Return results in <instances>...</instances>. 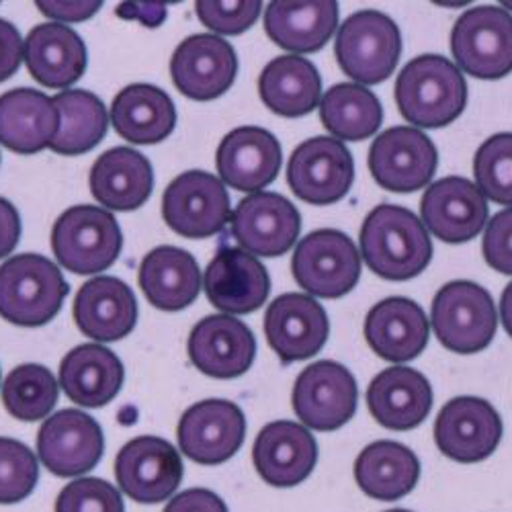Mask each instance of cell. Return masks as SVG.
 Here are the masks:
<instances>
[{
  "instance_id": "ab89813d",
  "label": "cell",
  "mask_w": 512,
  "mask_h": 512,
  "mask_svg": "<svg viewBox=\"0 0 512 512\" xmlns=\"http://www.w3.org/2000/svg\"><path fill=\"white\" fill-rule=\"evenodd\" d=\"M474 177L486 199L512 205V134H496L478 148Z\"/></svg>"
},
{
  "instance_id": "cb8c5ba5",
  "label": "cell",
  "mask_w": 512,
  "mask_h": 512,
  "mask_svg": "<svg viewBox=\"0 0 512 512\" xmlns=\"http://www.w3.org/2000/svg\"><path fill=\"white\" fill-rule=\"evenodd\" d=\"M187 351L201 373L216 379H234L252 367L256 340L244 322L228 314H216L197 322Z\"/></svg>"
},
{
  "instance_id": "5bb4252c",
  "label": "cell",
  "mask_w": 512,
  "mask_h": 512,
  "mask_svg": "<svg viewBox=\"0 0 512 512\" xmlns=\"http://www.w3.org/2000/svg\"><path fill=\"white\" fill-rule=\"evenodd\" d=\"M119 488L140 504L173 496L183 480L181 453L160 437H138L125 443L115 459Z\"/></svg>"
},
{
  "instance_id": "e0dca14e",
  "label": "cell",
  "mask_w": 512,
  "mask_h": 512,
  "mask_svg": "<svg viewBox=\"0 0 512 512\" xmlns=\"http://www.w3.org/2000/svg\"><path fill=\"white\" fill-rule=\"evenodd\" d=\"M246 437V418L228 400L193 404L179 420V449L199 465H220L232 459Z\"/></svg>"
},
{
  "instance_id": "e575fe53",
  "label": "cell",
  "mask_w": 512,
  "mask_h": 512,
  "mask_svg": "<svg viewBox=\"0 0 512 512\" xmlns=\"http://www.w3.org/2000/svg\"><path fill=\"white\" fill-rule=\"evenodd\" d=\"M418 478L420 461L416 453L396 441L371 443L355 461V480L373 500H400L414 490Z\"/></svg>"
},
{
  "instance_id": "60d3db41",
  "label": "cell",
  "mask_w": 512,
  "mask_h": 512,
  "mask_svg": "<svg viewBox=\"0 0 512 512\" xmlns=\"http://www.w3.org/2000/svg\"><path fill=\"white\" fill-rule=\"evenodd\" d=\"M37 480L39 465L33 451L17 439L0 437V504L25 500Z\"/></svg>"
},
{
  "instance_id": "d6a6232c",
  "label": "cell",
  "mask_w": 512,
  "mask_h": 512,
  "mask_svg": "<svg viewBox=\"0 0 512 512\" xmlns=\"http://www.w3.org/2000/svg\"><path fill=\"white\" fill-rule=\"evenodd\" d=\"M125 379L123 363L101 345H80L60 365L64 394L82 408H101L115 400Z\"/></svg>"
},
{
  "instance_id": "9c48e42d",
  "label": "cell",
  "mask_w": 512,
  "mask_h": 512,
  "mask_svg": "<svg viewBox=\"0 0 512 512\" xmlns=\"http://www.w3.org/2000/svg\"><path fill=\"white\" fill-rule=\"evenodd\" d=\"M226 185L203 170H189L170 183L162 197L166 226L183 238L201 240L220 234L230 222Z\"/></svg>"
},
{
  "instance_id": "f907efd6",
  "label": "cell",
  "mask_w": 512,
  "mask_h": 512,
  "mask_svg": "<svg viewBox=\"0 0 512 512\" xmlns=\"http://www.w3.org/2000/svg\"><path fill=\"white\" fill-rule=\"evenodd\" d=\"M500 316H502V324L504 330L508 332V336H512V283L504 289L502 300H500Z\"/></svg>"
},
{
  "instance_id": "7dc6e473",
  "label": "cell",
  "mask_w": 512,
  "mask_h": 512,
  "mask_svg": "<svg viewBox=\"0 0 512 512\" xmlns=\"http://www.w3.org/2000/svg\"><path fill=\"white\" fill-rule=\"evenodd\" d=\"M37 7L46 17L54 19V23L66 25V23H80V21L91 19L95 13H99L103 5L97 3V0H91V3H82V0L80 3H54V0L46 3V0H39Z\"/></svg>"
},
{
  "instance_id": "1f68e13d",
  "label": "cell",
  "mask_w": 512,
  "mask_h": 512,
  "mask_svg": "<svg viewBox=\"0 0 512 512\" xmlns=\"http://www.w3.org/2000/svg\"><path fill=\"white\" fill-rule=\"evenodd\" d=\"M111 123L115 132L132 144L164 142L175 132L177 107L154 84H130L113 99Z\"/></svg>"
},
{
  "instance_id": "f35d334b",
  "label": "cell",
  "mask_w": 512,
  "mask_h": 512,
  "mask_svg": "<svg viewBox=\"0 0 512 512\" xmlns=\"http://www.w3.org/2000/svg\"><path fill=\"white\" fill-rule=\"evenodd\" d=\"M58 394V381L52 371L35 363L13 369L3 383L7 412L25 422L48 418L58 402Z\"/></svg>"
},
{
  "instance_id": "277c9868",
  "label": "cell",
  "mask_w": 512,
  "mask_h": 512,
  "mask_svg": "<svg viewBox=\"0 0 512 512\" xmlns=\"http://www.w3.org/2000/svg\"><path fill=\"white\" fill-rule=\"evenodd\" d=\"M123 234L109 211L95 205L66 209L52 228L58 263L76 275L107 271L121 254Z\"/></svg>"
},
{
  "instance_id": "9a60e30c",
  "label": "cell",
  "mask_w": 512,
  "mask_h": 512,
  "mask_svg": "<svg viewBox=\"0 0 512 512\" xmlns=\"http://www.w3.org/2000/svg\"><path fill=\"white\" fill-rule=\"evenodd\" d=\"M232 236L252 256H281L302 230L297 207L279 193L261 191L242 199L232 213Z\"/></svg>"
},
{
  "instance_id": "836d02e7",
  "label": "cell",
  "mask_w": 512,
  "mask_h": 512,
  "mask_svg": "<svg viewBox=\"0 0 512 512\" xmlns=\"http://www.w3.org/2000/svg\"><path fill=\"white\" fill-rule=\"evenodd\" d=\"M338 25V5L332 0L314 3H271L265 11V31L273 44L295 54L322 50Z\"/></svg>"
},
{
  "instance_id": "f546056e",
  "label": "cell",
  "mask_w": 512,
  "mask_h": 512,
  "mask_svg": "<svg viewBox=\"0 0 512 512\" xmlns=\"http://www.w3.org/2000/svg\"><path fill=\"white\" fill-rule=\"evenodd\" d=\"M60 115L54 99L33 89H15L0 97V144L31 156L50 148Z\"/></svg>"
},
{
  "instance_id": "d6986e66",
  "label": "cell",
  "mask_w": 512,
  "mask_h": 512,
  "mask_svg": "<svg viewBox=\"0 0 512 512\" xmlns=\"http://www.w3.org/2000/svg\"><path fill=\"white\" fill-rule=\"evenodd\" d=\"M328 334V314L310 295L285 293L267 308V343L285 365L318 355Z\"/></svg>"
},
{
  "instance_id": "8d00e7d4",
  "label": "cell",
  "mask_w": 512,
  "mask_h": 512,
  "mask_svg": "<svg viewBox=\"0 0 512 512\" xmlns=\"http://www.w3.org/2000/svg\"><path fill=\"white\" fill-rule=\"evenodd\" d=\"M60 115L58 134L50 150L62 156L87 154L101 144L109 127L103 101L89 91H62L54 97Z\"/></svg>"
},
{
  "instance_id": "ee69618b",
  "label": "cell",
  "mask_w": 512,
  "mask_h": 512,
  "mask_svg": "<svg viewBox=\"0 0 512 512\" xmlns=\"http://www.w3.org/2000/svg\"><path fill=\"white\" fill-rule=\"evenodd\" d=\"M482 252L494 271L512 275V207L496 213L488 222Z\"/></svg>"
},
{
  "instance_id": "4316f807",
  "label": "cell",
  "mask_w": 512,
  "mask_h": 512,
  "mask_svg": "<svg viewBox=\"0 0 512 512\" xmlns=\"http://www.w3.org/2000/svg\"><path fill=\"white\" fill-rule=\"evenodd\" d=\"M23 60L29 74L48 89L72 87L89 64L82 37L62 23L33 27L25 39Z\"/></svg>"
},
{
  "instance_id": "3957f363",
  "label": "cell",
  "mask_w": 512,
  "mask_h": 512,
  "mask_svg": "<svg viewBox=\"0 0 512 512\" xmlns=\"http://www.w3.org/2000/svg\"><path fill=\"white\" fill-rule=\"evenodd\" d=\"M70 287L62 271L46 256L25 252L0 267V318L17 326L52 322Z\"/></svg>"
},
{
  "instance_id": "816d5d0a",
  "label": "cell",
  "mask_w": 512,
  "mask_h": 512,
  "mask_svg": "<svg viewBox=\"0 0 512 512\" xmlns=\"http://www.w3.org/2000/svg\"><path fill=\"white\" fill-rule=\"evenodd\" d=\"M388 512H410V510H404V508H396V510H388Z\"/></svg>"
},
{
  "instance_id": "83f0119b",
  "label": "cell",
  "mask_w": 512,
  "mask_h": 512,
  "mask_svg": "<svg viewBox=\"0 0 512 512\" xmlns=\"http://www.w3.org/2000/svg\"><path fill=\"white\" fill-rule=\"evenodd\" d=\"M367 345L386 361L406 363L429 345V320L408 297H388L365 318Z\"/></svg>"
},
{
  "instance_id": "8fae6325",
  "label": "cell",
  "mask_w": 512,
  "mask_h": 512,
  "mask_svg": "<svg viewBox=\"0 0 512 512\" xmlns=\"http://www.w3.org/2000/svg\"><path fill=\"white\" fill-rule=\"evenodd\" d=\"M287 181L297 199L310 205H332L353 187L355 162L343 142L326 136L310 138L293 150Z\"/></svg>"
},
{
  "instance_id": "b9f144b4",
  "label": "cell",
  "mask_w": 512,
  "mask_h": 512,
  "mask_svg": "<svg viewBox=\"0 0 512 512\" xmlns=\"http://www.w3.org/2000/svg\"><path fill=\"white\" fill-rule=\"evenodd\" d=\"M56 512H125L119 490L99 478H80L60 492Z\"/></svg>"
},
{
  "instance_id": "5b68a950",
  "label": "cell",
  "mask_w": 512,
  "mask_h": 512,
  "mask_svg": "<svg viewBox=\"0 0 512 512\" xmlns=\"http://www.w3.org/2000/svg\"><path fill=\"white\" fill-rule=\"evenodd\" d=\"M334 54L347 76L363 84L388 80L402 54V35L394 19L379 11L351 15L338 29Z\"/></svg>"
},
{
  "instance_id": "4fadbf2b",
  "label": "cell",
  "mask_w": 512,
  "mask_h": 512,
  "mask_svg": "<svg viewBox=\"0 0 512 512\" xmlns=\"http://www.w3.org/2000/svg\"><path fill=\"white\" fill-rule=\"evenodd\" d=\"M105 451L99 422L82 410L68 408L50 416L37 433V453L54 476L74 478L91 472Z\"/></svg>"
},
{
  "instance_id": "74e56055",
  "label": "cell",
  "mask_w": 512,
  "mask_h": 512,
  "mask_svg": "<svg viewBox=\"0 0 512 512\" xmlns=\"http://www.w3.org/2000/svg\"><path fill=\"white\" fill-rule=\"evenodd\" d=\"M320 119L334 140L363 142L377 134L383 109L369 89L355 82H343L334 84L322 97Z\"/></svg>"
},
{
  "instance_id": "ba28073f",
  "label": "cell",
  "mask_w": 512,
  "mask_h": 512,
  "mask_svg": "<svg viewBox=\"0 0 512 512\" xmlns=\"http://www.w3.org/2000/svg\"><path fill=\"white\" fill-rule=\"evenodd\" d=\"M451 52L474 78L498 80L512 72V17L500 7L465 11L453 25Z\"/></svg>"
},
{
  "instance_id": "d590c367",
  "label": "cell",
  "mask_w": 512,
  "mask_h": 512,
  "mask_svg": "<svg viewBox=\"0 0 512 512\" xmlns=\"http://www.w3.org/2000/svg\"><path fill=\"white\" fill-rule=\"evenodd\" d=\"M259 95L265 107L281 117H304L320 103L322 78L310 60L279 56L261 72Z\"/></svg>"
},
{
  "instance_id": "f6af8a7d",
  "label": "cell",
  "mask_w": 512,
  "mask_h": 512,
  "mask_svg": "<svg viewBox=\"0 0 512 512\" xmlns=\"http://www.w3.org/2000/svg\"><path fill=\"white\" fill-rule=\"evenodd\" d=\"M23 46L25 41L21 39L19 29L13 23L0 19V82L17 74L23 62Z\"/></svg>"
},
{
  "instance_id": "52a82bcc",
  "label": "cell",
  "mask_w": 512,
  "mask_h": 512,
  "mask_svg": "<svg viewBox=\"0 0 512 512\" xmlns=\"http://www.w3.org/2000/svg\"><path fill=\"white\" fill-rule=\"evenodd\" d=\"M293 277L316 297L338 300L361 279V254L340 230H316L297 244L291 259Z\"/></svg>"
},
{
  "instance_id": "d4e9b609",
  "label": "cell",
  "mask_w": 512,
  "mask_h": 512,
  "mask_svg": "<svg viewBox=\"0 0 512 512\" xmlns=\"http://www.w3.org/2000/svg\"><path fill=\"white\" fill-rule=\"evenodd\" d=\"M72 312L78 330L99 343L125 338L138 322V302L132 287L107 275L80 287Z\"/></svg>"
},
{
  "instance_id": "7bdbcfd3",
  "label": "cell",
  "mask_w": 512,
  "mask_h": 512,
  "mask_svg": "<svg viewBox=\"0 0 512 512\" xmlns=\"http://www.w3.org/2000/svg\"><path fill=\"white\" fill-rule=\"evenodd\" d=\"M263 3L259 0H238V3H213L199 0L195 3L197 19L211 31L222 35H240L259 21Z\"/></svg>"
},
{
  "instance_id": "f1b7e54d",
  "label": "cell",
  "mask_w": 512,
  "mask_h": 512,
  "mask_svg": "<svg viewBox=\"0 0 512 512\" xmlns=\"http://www.w3.org/2000/svg\"><path fill=\"white\" fill-rule=\"evenodd\" d=\"M89 185L93 197L107 209L134 211L152 195V164L134 148H111L95 160Z\"/></svg>"
},
{
  "instance_id": "7402d4cb",
  "label": "cell",
  "mask_w": 512,
  "mask_h": 512,
  "mask_svg": "<svg viewBox=\"0 0 512 512\" xmlns=\"http://www.w3.org/2000/svg\"><path fill=\"white\" fill-rule=\"evenodd\" d=\"M256 472L275 488H293L310 478L318 461V443L306 426L277 420L267 424L252 447Z\"/></svg>"
},
{
  "instance_id": "c3c4849f",
  "label": "cell",
  "mask_w": 512,
  "mask_h": 512,
  "mask_svg": "<svg viewBox=\"0 0 512 512\" xmlns=\"http://www.w3.org/2000/svg\"><path fill=\"white\" fill-rule=\"evenodd\" d=\"M21 238V218L17 207L0 197V259L9 256Z\"/></svg>"
},
{
  "instance_id": "ffe728a7",
  "label": "cell",
  "mask_w": 512,
  "mask_h": 512,
  "mask_svg": "<svg viewBox=\"0 0 512 512\" xmlns=\"http://www.w3.org/2000/svg\"><path fill=\"white\" fill-rule=\"evenodd\" d=\"M420 216L424 228H429L439 240L461 244L484 230L488 222V201L472 181L445 177L422 195Z\"/></svg>"
},
{
  "instance_id": "8992f818",
  "label": "cell",
  "mask_w": 512,
  "mask_h": 512,
  "mask_svg": "<svg viewBox=\"0 0 512 512\" xmlns=\"http://www.w3.org/2000/svg\"><path fill=\"white\" fill-rule=\"evenodd\" d=\"M431 320L439 343L459 355L484 351L496 334L492 295L478 283L451 281L433 300Z\"/></svg>"
},
{
  "instance_id": "30bf717a",
  "label": "cell",
  "mask_w": 512,
  "mask_h": 512,
  "mask_svg": "<svg viewBox=\"0 0 512 512\" xmlns=\"http://www.w3.org/2000/svg\"><path fill=\"white\" fill-rule=\"evenodd\" d=\"M359 390L353 373L336 361H318L295 379L291 404L312 431L328 433L345 426L357 412Z\"/></svg>"
},
{
  "instance_id": "7c38bea8",
  "label": "cell",
  "mask_w": 512,
  "mask_h": 512,
  "mask_svg": "<svg viewBox=\"0 0 512 512\" xmlns=\"http://www.w3.org/2000/svg\"><path fill=\"white\" fill-rule=\"evenodd\" d=\"M439 154L429 136L414 127H392L373 140L369 170L375 183L392 193L424 189L435 177Z\"/></svg>"
},
{
  "instance_id": "bcb514c9",
  "label": "cell",
  "mask_w": 512,
  "mask_h": 512,
  "mask_svg": "<svg viewBox=\"0 0 512 512\" xmlns=\"http://www.w3.org/2000/svg\"><path fill=\"white\" fill-rule=\"evenodd\" d=\"M164 512H228V506L216 492L191 488L170 500Z\"/></svg>"
},
{
  "instance_id": "603a6c76",
  "label": "cell",
  "mask_w": 512,
  "mask_h": 512,
  "mask_svg": "<svg viewBox=\"0 0 512 512\" xmlns=\"http://www.w3.org/2000/svg\"><path fill=\"white\" fill-rule=\"evenodd\" d=\"M281 144L263 127H236L220 144L216 154L218 173L224 185L242 193H261L281 170Z\"/></svg>"
},
{
  "instance_id": "4dcf8cb0",
  "label": "cell",
  "mask_w": 512,
  "mask_h": 512,
  "mask_svg": "<svg viewBox=\"0 0 512 512\" xmlns=\"http://www.w3.org/2000/svg\"><path fill=\"white\" fill-rule=\"evenodd\" d=\"M140 287L146 300L164 312H179L191 306L201 291L199 265L183 248L158 246L140 265Z\"/></svg>"
},
{
  "instance_id": "7a4b0ae2",
  "label": "cell",
  "mask_w": 512,
  "mask_h": 512,
  "mask_svg": "<svg viewBox=\"0 0 512 512\" xmlns=\"http://www.w3.org/2000/svg\"><path fill=\"white\" fill-rule=\"evenodd\" d=\"M467 84L461 70L443 56L410 60L396 80V105L402 117L426 130L453 123L465 109Z\"/></svg>"
},
{
  "instance_id": "f5cc1de1",
  "label": "cell",
  "mask_w": 512,
  "mask_h": 512,
  "mask_svg": "<svg viewBox=\"0 0 512 512\" xmlns=\"http://www.w3.org/2000/svg\"><path fill=\"white\" fill-rule=\"evenodd\" d=\"M506 7H508V9H512V3H506Z\"/></svg>"
},
{
  "instance_id": "681fc988",
  "label": "cell",
  "mask_w": 512,
  "mask_h": 512,
  "mask_svg": "<svg viewBox=\"0 0 512 512\" xmlns=\"http://www.w3.org/2000/svg\"><path fill=\"white\" fill-rule=\"evenodd\" d=\"M117 15L125 17V19H140L146 27H158L166 19V7L164 5H144V3L121 5L117 9Z\"/></svg>"
},
{
  "instance_id": "ac0fdd59",
  "label": "cell",
  "mask_w": 512,
  "mask_h": 512,
  "mask_svg": "<svg viewBox=\"0 0 512 512\" xmlns=\"http://www.w3.org/2000/svg\"><path fill=\"white\" fill-rule=\"evenodd\" d=\"M238 58L230 41L197 33L181 41L170 58V76L175 87L193 101L222 97L236 80Z\"/></svg>"
},
{
  "instance_id": "484cf974",
  "label": "cell",
  "mask_w": 512,
  "mask_h": 512,
  "mask_svg": "<svg viewBox=\"0 0 512 512\" xmlns=\"http://www.w3.org/2000/svg\"><path fill=\"white\" fill-rule=\"evenodd\" d=\"M373 418L390 431L416 429L433 408L429 379L410 367H390L373 377L367 390Z\"/></svg>"
},
{
  "instance_id": "44dd1931",
  "label": "cell",
  "mask_w": 512,
  "mask_h": 512,
  "mask_svg": "<svg viewBox=\"0 0 512 512\" xmlns=\"http://www.w3.org/2000/svg\"><path fill=\"white\" fill-rule=\"evenodd\" d=\"M203 287L209 302L230 314H250L269 297L271 279L265 265L242 248L222 246L207 265Z\"/></svg>"
},
{
  "instance_id": "6da1fadb",
  "label": "cell",
  "mask_w": 512,
  "mask_h": 512,
  "mask_svg": "<svg viewBox=\"0 0 512 512\" xmlns=\"http://www.w3.org/2000/svg\"><path fill=\"white\" fill-rule=\"evenodd\" d=\"M361 256L375 275L408 281L431 265L433 242L410 209L383 203L363 222Z\"/></svg>"
},
{
  "instance_id": "2e32d148",
  "label": "cell",
  "mask_w": 512,
  "mask_h": 512,
  "mask_svg": "<svg viewBox=\"0 0 512 512\" xmlns=\"http://www.w3.org/2000/svg\"><path fill=\"white\" fill-rule=\"evenodd\" d=\"M502 431V418L490 402L461 396L441 408L435 422V443L453 461L478 463L496 451Z\"/></svg>"
}]
</instances>
